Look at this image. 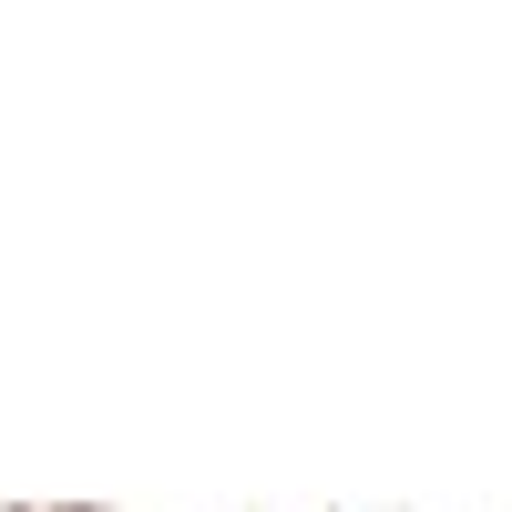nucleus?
Listing matches in <instances>:
<instances>
[{"label":"nucleus","instance_id":"2","mask_svg":"<svg viewBox=\"0 0 512 512\" xmlns=\"http://www.w3.org/2000/svg\"><path fill=\"white\" fill-rule=\"evenodd\" d=\"M0 512H41V502H0Z\"/></svg>","mask_w":512,"mask_h":512},{"label":"nucleus","instance_id":"1","mask_svg":"<svg viewBox=\"0 0 512 512\" xmlns=\"http://www.w3.org/2000/svg\"><path fill=\"white\" fill-rule=\"evenodd\" d=\"M41 512H113V502H41Z\"/></svg>","mask_w":512,"mask_h":512}]
</instances>
